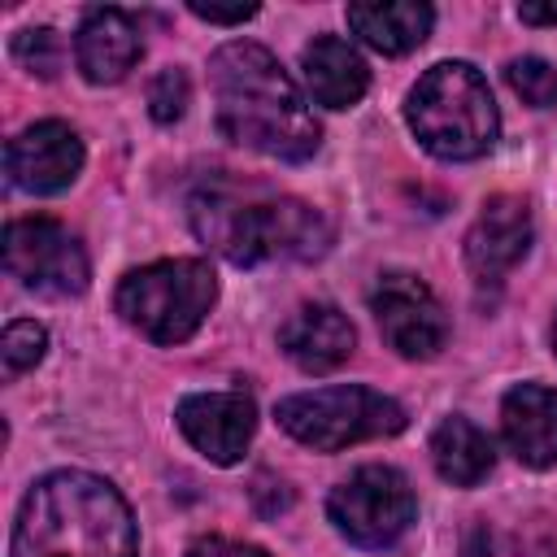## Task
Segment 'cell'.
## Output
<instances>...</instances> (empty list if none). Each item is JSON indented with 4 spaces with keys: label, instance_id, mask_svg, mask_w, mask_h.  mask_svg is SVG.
Listing matches in <instances>:
<instances>
[{
    "label": "cell",
    "instance_id": "obj_14",
    "mask_svg": "<svg viewBox=\"0 0 557 557\" xmlns=\"http://www.w3.org/2000/svg\"><path fill=\"white\" fill-rule=\"evenodd\" d=\"M278 348L292 357V366H300L305 374H331L339 370L352 348H357V331L352 322L335 309V305H300L283 326H278Z\"/></svg>",
    "mask_w": 557,
    "mask_h": 557
},
{
    "label": "cell",
    "instance_id": "obj_7",
    "mask_svg": "<svg viewBox=\"0 0 557 557\" xmlns=\"http://www.w3.org/2000/svg\"><path fill=\"white\" fill-rule=\"evenodd\" d=\"M335 531L357 548H392L418 518V496L396 466H361L331 496Z\"/></svg>",
    "mask_w": 557,
    "mask_h": 557
},
{
    "label": "cell",
    "instance_id": "obj_13",
    "mask_svg": "<svg viewBox=\"0 0 557 557\" xmlns=\"http://www.w3.org/2000/svg\"><path fill=\"white\" fill-rule=\"evenodd\" d=\"M144 57L139 22L126 9H91L74 35V61L87 83H122Z\"/></svg>",
    "mask_w": 557,
    "mask_h": 557
},
{
    "label": "cell",
    "instance_id": "obj_11",
    "mask_svg": "<svg viewBox=\"0 0 557 557\" xmlns=\"http://www.w3.org/2000/svg\"><path fill=\"white\" fill-rule=\"evenodd\" d=\"M4 170L17 191L57 196L83 170V139L65 122H35L4 148Z\"/></svg>",
    "mask_w": 557,
    "mask_h": 557
},
{
    "label": "cell",
    "instance_id": "obj_21",
    "mask_svg": "<svg viewBox=\"0 0 557 557\" xmlns=\"http://www.w3.org/2000/svg\"><path fill=\"white\" fill-rule=\"evenodd\" d=\"M13 57H17L22 70H30V74H39V78H57L61 61H65V44H61L57 30L35 26V30L13 35Z\"/></svg>",
    "mask_w": 557,
    "mask_h": 557
},
{
    "label": "cell",
    "instance_id": "obj_22",
    "mask_svg": "<svg viewBox=\"0 0 557 557\" xmlns=\"http://www.w3.org/2000/svg\"><path fill=\"white\" fill-rule=\"evenodd\" d=\"M187 100H191V83L178 65H165L152 83H148V113L157 122H178L187 113Z\"/></svg>",
    "mask_w": 557,
    "mask_h": 557
},
{
    "label": "cell",
    "instance_id": "obj_1",
    "mask_svg": "<svg viewBox=\"0 0 557 557\" xmlns=\"http://www.w3.org/2000/svg\"><path fill=\"white\" fill-rule=\"evenodd\" d=\"M209 83L218 104V131L274 161H309L322 144V126L305 104L292 74L270 48L231 39L209 57Z\"/></svg>",
    "mask_w": 557,
    "mask_h": 557
},
{
    "label": "cell",
    "instance_id": "obj_15",
    "mask_svg": "<svg viewBox=\"0 0 557 557\" xmlns=\"http://www.w3.org/2000/svg\"><path fill=\"white\" fill-rule=\"evenodd\" d=\"M500 431L509 453L531 470L557 466V392L540 383H518L500 400Z\"/></svg>",
    "mask_w": 557,
    "mask_h": 557
},
{
    "label": "cell",
    "instance_id": "obj_17",
    "mask_svg": "<svg viewBox=\"0 0 557 557\" xmlns=\"http://www.w3.org/2000/svg\"><path fill=\"white\" fill-rule=\"evenodd\" d=\"M348 26L374 52L405 57L431 35L435 9L422 0H370V4H348Z\"/></svg>",
    "mask_w": 557,
    "mask_h": 557
},
{
    "label": "cell",
    "instance_id": "obj_9",
    "mask_svg": "<svg viewBox=\"0 0 557 557\" xmlns=\"http://www.w3.org/2000/svg\"><path fill=\"white\" fill-rule=\"evenodd\" d=\"M370 313H374L387 348H396L409 361H431L448 344V318H444L440 296L409 270L379 274V283L370 292Z\"/></svg>",
    "mask_w": 557,
    "mask_h": 557
},
{
    "label": "cell",
    "instance_id": "obj_6",
    "mask_svg": "<svg viewBox=\"0 0 557 557\" xmlns=\"http://www.w3.org/2000/svg\"><path fill=\"white\" fill-rule=\"evenodd\" d=\"M274 418L292 440H300L305 448H318V453H339L361 440L400 435L409 422L392 396L361 387V383H335V387L283 396L274 405Z\"/></svg>",
    "mask_w": 557,
    "mask_h": 557
},
{
    "label": "cell",
    "instance_id": "obj_19",
    "mask_svg": "<svg viewBox=\"0 0 557 557\" xmlns=\"http://www.w3.org/2000/svg\"><path fill=\"white\" fill-rule=\"evenodd\" d=\"M44 348H48V331L30 318H17L4 326V339H0V357H4V379H17L26 370H35L44 361Z\"/></svg>",
    "mask_w": 557,
    "mask_h": 557
},
{
    "label": "cell",
    "instance_id": "obj_12",
    "mask_svg": "<svg viewBox=\"0 0 557 557\" xmlns=\"http://www.w3.org/2000/svg\"><path fill=\"white\" fill-rule=\"evenodd\" d=\"M531 209L522 196H492L466 235V265L479 283H500L531 252Z\"/></svg>",
    "mask_w": 557,
    "mask_h": 557
},
{
    "label": "cell",
    "instance_id": "obj_8",
    "mask_svg": "<svg viewBox=\"0 0 557 557\" xmlns=\"http://www.w3.org/2000/svg\"><path fill=\"white\" fill-rule=\"evenodd\" d=\"M4 270L44 296H78L91 278L78 235L57 218H13L4 226Z\"/></svg>",
    "mask_w": 557,
    "mask_h": 557
},
{
    "label": "cell",
    "instance_id": "obj_24",
    "mask_svg": "<svg viewBox=\"0 0 557 557\" xmlns=\"http://www.w3.org/2000/svg\"><path fill=\"white\" fill-rule=\"evenodd\" d=\"M187 9H191L200 22H218V26H239V22L257 17V4H200V0H191Z\"/></svg>",
    "mask_w": 557,
    "mask_h": 557
},
{
    "label": "cell",
    "instance_id": "obj_20",
    "mask_svg": "<svg viewBox=\"0 0 557 557\" xmlns=\"http://www.w3.org/2000/svg\"><path fill=\"white\" fill-rule=\"evenodd\" d=\"M509 87L531 104V109H553L557 104V70L544 57H518L505 70Z\"/></svg>",
    "mask_w": 557,
    "mask_h": 557
},
{
    "label": "cell",
    "instance_id": "obj_26",
    "mask_svg": "<svg viewBox=\"0 0 557 557\" xmlns=\"http://www.w3.org/2000/svg\"><path fill=\"white\" fill-rule=\"evenodd\" d=\"M553 352H557V322H553Z\"/></svg>",
    "mask_w": 557,
    "mask_h": 557
},
{
    "label": "cell",
    "instance_id": "obj_23",
    "mask_svg": "<svg viewBox=\"0 0 557 557\" xmlns=\"http://www.w3.org/2000/svg\"><path fill=\"white\" fill-rule=\"evenodd\" d=\"M187 557H270V553H265V548H257V544H244V540L200 535V540L187 548Z\"/></svg>",
    "mask_w": 557,
    "mask_h": 557
},
{
    "label": "cell",
    "instance_id": "obj_10",
    "mask_svg": "<svg viewBox=\"0 0 557 557\" xmlns=\"http://www.w3.org/2000/svg\"><path fill=\"white\" fill-rule=\"evenodd\" d=\"M183 440L213 466H235L257 431V405L248 392H196L174 409Z\"/></svg>",
    "mask_w": 557,
    "mask_h": 557
},
{
    "label": "cell",
    "instance_id": "obj_25",
    "mask_svg": "<svg viewBox=\"0 0 557 557\" xmlns=\"http://www.w3.org/2000/svg\"><path fill=\"white\" fill-rule=\"evenodd\" d=\"M518 17L531 26H557V4H518Z\"/></svg>",
    "mask_w": 557,
    "mask_h": 557
},
{
    "label": "cell",
    "instance_id": "obj_16",
    "mask_svg": "<svg viewBox=\"0 0 557 557\" xmlns=\"http://www.w3.org/2000/svg\"><path fill=\"white\" fill-rule=\"evenodd\" d=\"M300 70L309 96L326 109H352L370 87V70L361 52L339 35H313V44H305L300 52Z\"/></svg>",
    "mask_w": 557,
    "mask_h": 557
},
{
    "label": "cell",
    "instance_id": "obj_18",
    "mask_svg": "<svg viewBox=\"0 0 557 557\" xmlns=\"http://www.w3.org/2000/svg\"><path fill=\"white\" fill-rule=\"evenodd\" d=\"M431 461L444 483L453 487H474L492 474V440L470 422V418H444L431 431Z\"/></svg>",
    "mask_w": 557,
    "mask_h": 557
},
{
    "label": "cell",
    "instance_id": "obj_3",
    "mask_svg": "<svg viewBox=\"0 0 557 557\" xmlns=\"http://www.w3.org/2000/svg\"><path fill=\"white\" fill-rule=\"evenodd\" d=\"M187 218L196 239L231 265L313 261L331 248V218L322 209L261 187H200Z\"/></svg>",
    "mask_w": 557,
    "mask_h": 557
},
{
    "label": "cell",
    "instance_id": "obj_2",
    "mask_svg": "<svg viewBox=\"0 0 557 557\" xmlns=\"http://www.w3.org/2000/svg\"><path fill=\"white\" fill-rule=\"evenodd\" d=\"M9 557H139V527L109 479L52 470L26 492Z\"/></svg>",
    "mask_w": 557,
    "mask_h": 557
},
{
    "label": "cell",
    "instance_id": "obj_4",
    "mask_svg": "<svg viewBox=\"0 0 557 557\" xmlns=\"http://www.w3.org/2000/svg\"><path fill=\"white\" fill-rule=\"evenodd\" d=\"M405 117L418 144L440 161H474L496 144L500 113L487 91V78L470 61L431 65L405 104Z\"/></svg>",
    "mask_w": 557,
    "mask_h": 557
},
{
    "label": "cell",
    "instance_id": "obj_5",
    "mask_svg": "<svg viewBox=\"0 0 557 557\" xmlns=\"http://www.w3.org/2000/svg\"><path fill=\"white\" fill-rule=\"evenodd\" d=\"M213 300H218V278L209 261H196V257L139 265L117 283V296H113L122 322L152 344L191 339L209 318Z\"/></svg>",
    "mask_w": 557,
    "mask_h": 557
}]
</instances>
